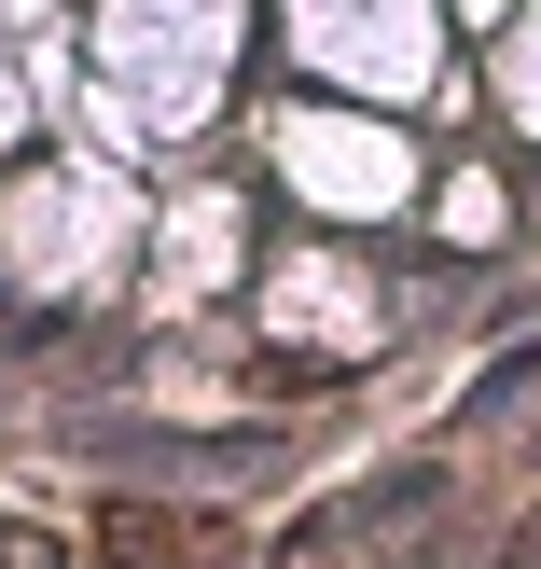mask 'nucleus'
<instances>
[{"label":"nucleus","mask_w":541,"mask_h":569,"mask_svg":"<svg viewBox=\"0 0 541 569\" xmlns=\"http://www.w3.org/2000/svg\"><path fill=\"white\" fill-rule=\"evenodd\" d=\"M98 556L111 569H237V542H222L209 515H167V500H111V515H98Z\"/></svg>","instance_id":"nucleus-1"}]
</instances>
